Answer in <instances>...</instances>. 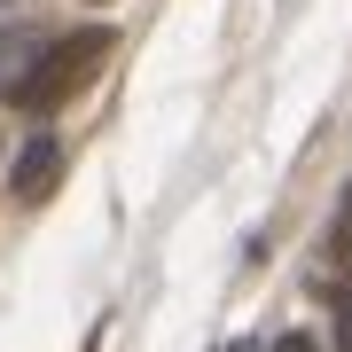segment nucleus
Returning <instances> with one entry per match:
<instances>
[{
  "mask_svg": "<svg viewBox=\"0 0 352 352\" xmlns=\"http://www.w3.org/2000/svg\"><path fill=\"white\" fill-rule=\"evenodd\" d=\"M337 352H352V282L337 289Z\"/></svg>",
  "mask_w": 352,
  "mask_h": 352,
  "instance_id": "obj_5",
  "label": "nucleus"
},
{
  "mask_svg": "<svg viewBox=\"0 0 352 352\" xmlns=\"http://www.w3.org/2000/svg\"><path fill=\"white\" fill-rule=\"evenodd\" d=\"M329 258L352 266V188H344V204H337V227H329Z\"/></svg>",
  "mask_w": 352,
  "mask_h": 352,
  "instance_id": "obj_4",
  "label": "nucleus"
},
{
  "mask_svg": "<svg viewBox=\"0 0 352 352\" xmlns=\"http://www.w3.org/2000/svg\"><path fill=\"white\" fill-rule=\"evenodd\" d=\"M219 352H251V344H219Z\"/></svg>",
  "mask_w": 352,
  "mask_h": 352,
  "instance_id": "obj_7",
  "label": "nucleus"
},
{
  "mask_svg": "<svg viewBox=\"0 0 352 352\" xmlns=\"http://www.w3.org/2000/svg\"><path fill=\"white\" fill-rule=\"evenodd\" d=\"M32 55H39V39H24V32H0V94L24 78V63H32Z\"/></svg>",
  "mask_w": 352,
  "mask_h": 352,
  "instance_id": "obj_3",
  "label": "nucleus"
},
{
  "mask_svg": "<svg viewBox=\"0 0 352 352\" xmlns=\"http://www.w3.org/2000/svg\"><path fill=\"white\" fill-rule=\"evenodd\" d=\"M102 55H110V32H71V39H47V47L24 63V78L8 87V102H16V110H32V118L63 110V102H71V94L102 71Z\"/></svg>",
  "mask_w": 352,
  "mask_h": 352,
  "instance_id": "obj_1",
  "label": "nucleus"
},
{
  "mask_svg": "<svg viewBox=\"0 0 352 352\" xmlns=\"http://www.w3.org/2000/svg\"><path fill=\"white\" fill-rule=\"evenodd\" d=\"M274 352H314V337H305V329H289V337H274Z\"/></svg>",
  "mask_w": 352,
  "mask_h": 352,
  "instance_id": "obj_6",
  "label": "nucleus"
},
{
  "mask_svg": "<svg viewBox=\"0 0 352 352\" xmlns=\"http://www.w3.org/2000/svg\"><path fill=\"white\" fill-rule=\"evenodd\" d=\"M55 180H63V141H55V133H32L24 157H16V173H8V188L24 196V204H47Z\"/></svg>",
  "mask_w": 352,
  "mask_h": 352,
  "instance_id": "obj_2",
  "label": "nucleus"
}]
</instances>
